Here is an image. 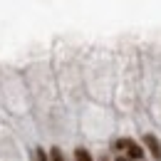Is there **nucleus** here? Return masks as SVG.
<instances>
[{"label": "nucleus", "instance_id": "f257e3e1", "mask_svg": "<svg viewBox=\"0 0 161 161\" xmlns=\"http://www.w3.org/2000/svg\"><path fill=\"white\" fill-rule=\"evenodd\" d=\"M117 149H124V151H126V156H129V159H134V161L144 156L141 146L134 139H119V141H117Z\"/></svg>", "mask_w": 161, "mask_h": 161}, {"label": "nucleus", "instance_id": "f03ea898", "mask_svg": "<svg viewBox=\"0 0 161 161\" xmlns=\"http://www.w3.org/2000/svg\"><path fill=\"white\" fill-rule=\"evenodd\" d=\"M144 146L149 149V154H151L156 161H161V144H159V139H156L154 134H146V136H144Z\"/></svg>", "mask_w": 161, "mask_h": 161}, {"label": "nucleus", "instance_id": "7ed1b4c3", "mask_svg": "<svg viewBox=\"0 0 161 161\" xmlns=\"http://www.w3.org/2000/svg\"><path fill=\"white\" fill-rule=\"evenodd\" d=\"M75 161H94L92 159V154H89V151H87V149H75Z\"/></svg>", "mask_w": 161, "mask_h": 161}, {"label": "nucleus", "instance_id": "20e7f679", "mask_svg": "<svg viewBox=\"0 0 161 161\" xmlns=\"http://www.w3.org/2000/svg\"><path fill=\"white\" fill-rule=\"evenodd\" d=\"M50 161H67V159H64V154H62L57 146H52L50 149Z\"/></svg>", "mask_w": 161, "mask_h": 161}, {"label": "nucleus", "instance_id": "39448f33", "mask_svg": "<svg viewBox=\"0 0 161 161\" xmlns=\"http://www.w3.org/2000/svg\"><path fill=\"white\" fill-rule=\"evenodd\" d=\"M32 161H50V159H47L45 149H35V156H32Z\"/></svg>", "mask_w": 161, "mask_h": 161}, {"label": "nucleus", "instance_id": "423d86ee", "mask_svg": "<svg viewBox=\"0 0 161 161\" xmlns=\"http://www.w3.org/2000/svg\"><path fill=\"white\" fill-rule=\"evenodd\" d=\"M117 161H134V159H129V156H117Z\"/></svg>", "mask_w": 161, "mask_h": 161}, {"label": "nucleus", "instance_id": "0eeeda50", "mask_svg": "<svg viewBox=\"0 0 161 161\" xmlns=\"http://www.w3.org/2000/svg\"><path fill=\"white\" fill-rule=\"evenodd\" d=\"M102 161H109V159H107V156H102Z\"/></svg>", "mask_w": 161, "mask_h": 161}]
</instances>
